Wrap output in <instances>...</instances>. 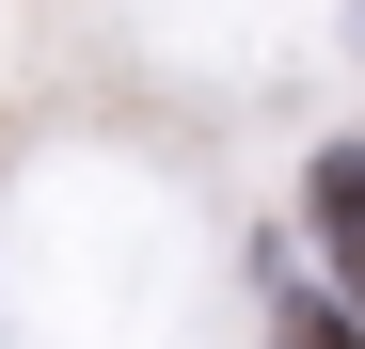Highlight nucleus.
<instances>
[{
	"instance_id": "f257e3e1",
	"label": "nucleus",
	"mask_w": 365,
	"mask_h": 349,
	"mask_svg": "<svg viewBox=\"0 0 365 349\" xmlns=\"http://www.w3.org/2000/svg\"><path fill=\"white\" fill-rule=\"evenodd\" d=\"M302 207H318V239H334V286H349V318H365V143H318Z\"/></svg>"
},
{
	"instance_id": "f03ea898",
	"label": "nucleus",
	"mask_w": 365,
	"mask_h": 349,
	"mask_svg": "<svg viewBox=\"0 0 365 349\" xmlns=\"http://www.w3.org/2000/svg\"><path fill=\"white\" fill-rule=\"evenodd\" d=\"M286 349H349V318H302V333H286Z\"/></svg>"
}]
</instances>
